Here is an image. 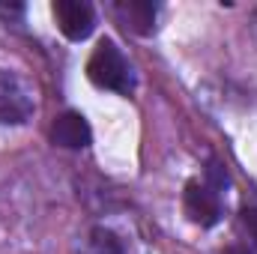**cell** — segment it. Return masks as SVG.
Here are the masks:
<instances>
[{
  "label": "cell",
  "instance_id": "cell-1",
  "mask_svg": "<svg viewBox=\"0 0 257 254\" xmlns=\"http://www.w3.org/2000/svg\"><path fill=\"white\" fill-rule=\"evenodd\" d=\"M224 189H227V171L218 162H209L203 180H189L183 191L186 215L200 227H215L224 215Z\"/></svg>",
  "mask_w": 257,
  "mask_h": 254
},
{
  "label": "cell",
  "instance_id": "cell-2",
  "mask_svg": "<svg viewBox=\"0 0 257 254\" xmlns=\"http://www.w3.org/2000/svg\"><path fill=\"white\" fill-rule=\"evenodd\" d=\"M87 78L99 90H114V93H123V96H128L135 90V72H132L128 60L123 57V51L117 48V42H111V39H102L96 45V51L90 54Z\"/></svg>",
  "mask_w": 257,
  "mask_h": 254
},
{
  "label": "cell",
  "instance_id": "cell-3",
  "mask_svg": "<svg viewBox=\"0 0 257 254\" xmlns=\"http://www.w3.org/2000/svg\"><path fill=\"white\" fill-rule=\"evenodd\" d=\"M33 93L15 75L0 69V126H21L33 117Z\"/></svg>",
  "mask_w": 257,
  "mask_h": 254
},
{
  "label": "cell",
  "instance_id": "cell-4",
  "mask_svg": "<svg viewBox=\"0 0 257 254\" xmlns=\"http://www.w3.org/2000/svg\"><path fill=\"white\" fill-rule=\"evenodd\" d=\"M51 9H54L60 33L72 42H84L96 27V9L87 0H57Z\"/></svg>",
  "mask_w": 257,
  "mask_h": 254
},
{
  "label": "cell",
  "instance_id": "cell-5",
  "mask_svg": "<svg viewBox=\"0 0 257 254\" xmlns=\"http://www.w3.org/2000/svg\"><path fill=\"white\" fill-rule=\"evenodd\" d=\"M51 141L66 150H84V147H90L93 132H90V123L78 111H66L51 126Z\"/></svg>",
  "mask_w": 257,
  "mask_h": 254
},
{
  "label": "cell",
  "instance_id": "cell-6",
  "mask_svg": "<svg viewBox=\"0 0 257 254\" xmlns=\"http://www.w3.org/2000/svg\"><path fill=\"white\" fill-rule=\"evenodd\" d=\"M117 15L126 21L128 30H135L141 36L153 33V27H156V3H147V0H123V3H117Z\"/></svg>",
  "mask_w": 257,
  "mask_h": 254
},
{
  "label": "cell",
  "instance_id": "cell-7",
  "mask_svg": "<svg viewBox=\"0 0 257 254\" xmlns=\"http://www.w3.org/2000/svg\"><path fill=\"white\" fill-rule=\"evenodd\" d=\"M90 254H123V245L111 230L96 227L93 236H90Z\"/></svg>",
  "mask_w": 257,
  "mask_h": 254
},
{
  "label": "cell",
  "instance_id": "cell-8",
  "mask_svg": "<svg viewBox=\"0 0 257 254\" xmlns=\"http://www.w3.org/2000/svg\"><path fill=\"white\" fill-rule=\"evenodd\" d=\"M242 221H245V227H248V233L254 236V245H257V209L254 206H245V209H242Z\"/></svg>",
  "mask_w": 257,
  "mask_h": 254
},
{
  "label": "cell",
  "instance_id": "cell-9",
  "mask_svg": "<svg viewBox=\"0 0 257 254\" xmlns=\"http://www.w3.org/2000/svg\"><path fill=\"white\" fill-rule=\"evenodd\" d=\"M0 15H3L6 21H12V15H15V18H24V3H9V6L0 3Z\"/></svg>",
  "mask_w": 257,
  "mask_h": 254
},
{
  "label": "cell",
  "instance_id": "cell-10",
  "mask_svg": "<svg viewBox=\"0 0 257 254\" xmlns=\"http://www.w3.org/2000/svg\"><path fill=\"white\" fill-rule=\"evenodd\" d=\"M224 254H254V251H251L248 245H239V242H236V245H227V248H224Z\"/></svg>",
  "mask_w": 257,
  "mask_h": 254
}]
</instances>
